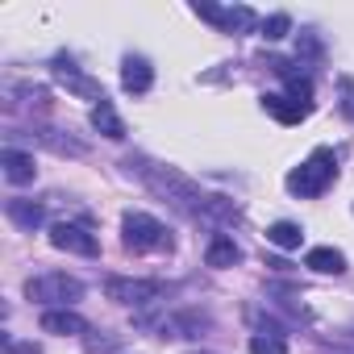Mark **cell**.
<instances>
[{
	"label": "cell",
	"mask_w": 354,
	"mask_h": 354,
	"mask_svg": "<svg viewBox=\"0 0 354 354\" xmlns=\"http://www.w3.org/2000/svg\"><path fill=\"white\" fill-rule=\"evenodd\" d=\"M129 171H138L142 180H146V188L150 192H158L162 201H171V205H180V209H188V213H196V217H205V209H209V192H201V184L196 180H188V175L180 171V167H167V162H150V158H129Z\"/></svg>",
	"instance_id": "6da1fadb"
},
{
	"label": "cell",
	"mask_w": 354,
	"mask_h": 354,
	"mask_svg": "<svg viewBox=\"0 0 354 354\" xmlns=\"http://www.w3.org/2000/svg\"><path fill=\"white\" fill-rule=\"evenodd\" d=\"M333 180H337V158H333V150H325V146H321V150H313V154H308L292 175H288V192H292V196H308V201H313V196H321Z\"/></svg>",
	"instance_id": "7a4b0ae2"
},
{
	"label": "cell",
	"mask_w": 354,
	"mask_h": 354,
	"mask_svg": "<svg viewBox=\"0 0 354 354\" xmlns=\"http://www.w3.org/2000/svg\"><path fill=\"white\" fill-rule=\"evenodd\" d=\"M121 242H125V250H133V254H162V250H171L167 225H162L158 217L133 213V209L121 217Z\"/></svg>",
	"instance_id": "3957f363"
},
{
	"label": "cell",
	"mask_w": 354,
	"mask_h": 354,
	"mask_svg": "<svg viewBox=\"0 0 354 354\" xmlns=\"http://www.w3.org/2000/svg\"><path fill=\"white\" fill-rule=\"evenodd\" d=\"M26 296L42 308H71L75 300H84V283L67 271H42L26 279Z\"/></svg>",
	"instance_id": "277c9868"
},
{
	"label": "cell",
	"mask_w": 354,
	"mask_h": 354,
	"mask_svg": "<svg viewBox=\"0 0 354 354\" xmlns=\"http://www.w3.org/2000/svg\"><path fill=\"white\" fill-rule=\"evenodd\" d=\"M104 296H109V300H117V304H133V308H142V304L162 300V296H167V283H158V279L109 275V279H104Z\"/></svg>",
	"instance_id": "5b68a950"
},
{
	"label": "cell",
	"mask_w": 354,
	"mask_h": 354,
	"mask_svg": "<svg viewBox=\"0 0 354 354\" xmlns=\"http://www.w3.org/2000/svg\"><path fill=\"white\" fill-rule=\"evenodd\" d=\"M192 13L201 17V21H209V26H217L221 34H246V30H254L259 26V17H254V9H246V5H192Z\"/></svg>",
	"instance_id": "8992f818"
},
{
	"label": "cell",
	"mask_w": 354,
	"mask_h": 354,
	"mask_svg": "<svg viewBox=\"0 0 354 354\" xmlns=\"http://www.w3.org/2000/svg\"><path fill=\"white\" fill-rule=\"evenodd\" d=\"M50 246L55 250H67V254H80V259H96L100 254V242L92 230L75 225V221H55L50 225Z\"/></svg>",
	"instance_id": "52a82bcc"
},
{
	"label": "cell",
	"mask_w": 354,
	"mask_h": 354,
	"mask_svg": "<svg viewBox=\"0 0 354 354\" xmlns=\"http://www.w3.org/2000/svg\"><path fill=\"white\" fill-rule=\"evenodd\" d=\"M50 75L67 88V92H75V96H84V100H92V104H100V100H109L104 96V88L92 80V75H84L71 59H63V55H55V63H50Z\"/></svg>",
	"instance_id": "ba28073f"
},
{
	"label": "cell",
	"mask_w": 354,
	"mask_h": 354,
	"mask_svg": "<svg viewBox=\"0 0 354 354\" xmlns=\"http://www.w3.org/2000/svg\"><path fill=\"white\" fill-rule=\"evenodd\" d=\"M38 325H42V333H59V337H84V333H92L88 321L75 308H42Z\"/></svg>",
	"instance_id": "9c48e42d"
},
{
	"label": "cell",
	"mask_w": 354,
	"mask_h": 354,
	"mask_svg": "<svg viewBox=\"0 0 354 354\" xmlns=\"http://www.w3.org/2000/svg\"><path fill=\"white\" fill-rule=\"evenodd\" d=\"M121 88L129 96H146L154 88V67L142 55H125V63H121Z\"/></svg>",
	"instance_id": "30bf717a"
},
{
	"label": "cell",
	"mask_w": 354,
	"mask_h": 354,
	"mask_svg": "<svg viewBox=\"0 0 354 354\" xmlns=\"http://www.w3.org/2000/svg\"><path fill=\"white\" fill-rule=\"evenodd\" d=\"M0 167H5V180L9 184H34V175H38V167H34V154H26V150H0Z\"/></svg>",
	"instance_id": "8fae6325"
},
{
	"label": "cell",
	"mask_w": 354,
	"mask_h": 354,
	"mask_svg": "<svg viewBox=\"0 0 354 354\" xmlns=\"http://www.w3.org/2000/svg\"><path fill=\"white\" fill-rule=\"evenodd\" d=\"M263 109L275 117V121H283V125H296V121H304L313 109L308 104H300V100H292V96H279V92H263Z\"/></svg>",
	"instance_id": "7c38bea8"
},
{
	"label": "cell",
	"mask_w": 354,
	"mask_h": 354,
	"mask_svg": "<svg viewBox=\"0 0 354 354\" xmlns=\"http://www.w3.org/2000/svg\"><path fill=\"white\" fill-rule=\"evenodd\" d=\"M238 259H242V246H238L230 234H213V238H209V246H205V263H209V267L225 271V267H234Z\"/></svg>",
	"instance_id": "4fadbf2b"
},
{
	"label": "cell",
	"mask_w": 354,
	"mask_h": 354,
	"mask_svg": "<svg viewBox=\"0 0 354 354\" xmlns=\"http://www.w3.org/2000/svg\"><path fill=\"white\" fill-rule=\"evenodd\" d=\"M304 267L317 271V275H342V271H346V254L333 250V246H313V250L304 254Z\"/></svg>",
	"instance_id": "5bb4252c"
},
{
	"label": "cell",
	"mask_w": 354,
	"mask_h": 354,
	"mask_svg": "<svg viewBox=\"0 0 354 354\" xmlns=\"http://www.w3.org/2000/svg\"><path fill=\"white\" fill-rule=\"evenodd\" d=\"M92 129H96V133H104V138H113V142H121V138H125V121L117 117V109H113L109 100L92 104Z\"/></svg>",
	"instance_id": "9a60e30c"
},
{
	"label": "cell",
	"mask_w": 354,
	"mask_h": 354,
	"mask_svg": "<svg viewBox=\"0 0 354 354\" xmlns=\"http://www.w3.org/2000/svg\"><path fill=\"white\" fill-rule=\"evenodd\" d=\"M5 213H9V221H17L21 230H34V225L46 221V209L34 205V201H21V196H13V201L5 205Z\"/></svg>",
	"instance_id": "2e32d148"
},
{
	"label": "cell",
	"mask_w": 354,
	"mask_h": 354,
	"mask_svg": "<svg viewBox=\"0 0 354 354\" xmlns=\"http://www.w3.org/2000/svg\"><path fill=\"white\" fill-rule=\"evenodd\" d=\"M267 242L279 246V250H296V246L304 242V230H300L296 221H275V225L267 230Z\"/></svg>",
	"instance_id": "e0dca14e"
},
{
	"label": "cell",
	"mask_w": 354,
	"mask_h": 354,
	"mask_svg": "<svg viewBox=\"0 0 354 354\" xmlns=\"http://www.w3.org/2000/svg\"><path fill=\"white\" fill-rule=\"evenodd\" d=\"M250 354H288V337L279 329H259L250 333Z\"/></svg>",
	"instance_id": "ac0fdd59"
},
{
	"label": "cell",
	"mask_w": 354,
	"mask_h": 354,
	"mask_svg": "<svg viewBox=\"0 0 354 354\" xmlns=\"http://www.w3.org/2000/svg\"><path fill=\"white\" fill-rule=\"evenodd\" d=\"M292 34V17L288 13H271L267 21H263V38L267 42H279V38H288Z\"/></svg>",
	"instance_id": "d6986e66"
},
{
	"label": "cell",
	"mask_w": 354,
	"mask_h": 354,
	"mask_svg": "<svg viewBox=\"0 0 354 354\" xmlns=\"http://www.w3.org/2000/svg\"><path fill=\"white\" fill-rule=\"evenodd\" d=\"M84 346H88V354H113V350H117L109 337H100V342H96L92 333H84Z\"/></svg>",
	"instance_id": "ffe728a7"
},
{
	"label": "cell",
	"mask_w": 354,
	"mask_h": 354,
	"mask_svg": "<svg viewBox=\"0 0 354 354\" xmlns=\"http://www.w3.org/2000/svg\"><path fill=\"white\" fill-rule=\"evenodd\" d=\"M9 350H13V354H42L38 346H30V342H13V337H9Z\"/></svg>",
	"instance_id": "44dd1931"
},
{
	"label": "cell",
	"mask_w": 354,
	"mask_h": 354,
	"mask_svg": "<svg viewBox=\"0 0 354 354\" xmlns=\"http://www.w3.org/2000/svg\"><path fill=\"white\" fill-rule=\"evenodd\" d=\"M192 354H205V350H192Z\"/></svg>",
	"instance_id": "7402d4cb"
}]
</instances>
